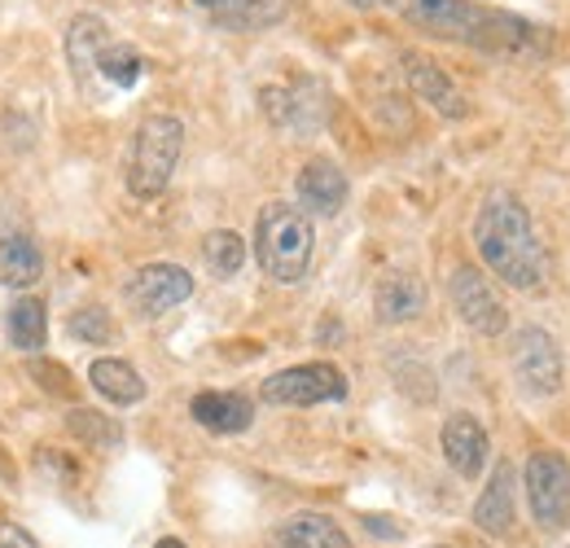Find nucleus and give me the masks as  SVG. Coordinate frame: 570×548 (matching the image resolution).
I'll list each match as a JSON object with an SVG mask.
<instances>
[{"mask_svg": "<svg viewBox=\"0 0 570 548\" xmlns=\"http://www.w3.org/2000/svg\"><path fill=\"white\" fill-rule=\"evenodd\" d=\"M474 246L483 264L513 290H535L549 273V251L531 224V211L513 194H488L474 215Z\"/></svg>", "mask_w": 570, "mask_h": 548, "instance_id": "1", "label": "nucleus"}, {"mask_svg": "<svg viewBox=\"0 0 570 548\" xmlns=\"http://www.w3.org/2000/svg\"><path fill=\"white\" fill-rule=\"evenodd\" d=\"M395 9L417 31H430L439 40H456V45H474L492 53H527L535 45V31L522 18L488 13L470 0H395Z\"/></svg>", "mask_w": 570, "mask_h": 548, "instance_id": "2", "label": "nucleus"}, {"mask_svg": "<svg viewBox=\"0 0 570 548\" xmlns=\"http://www.w3.org/2000/svg\"><path fill=\"white\" fill-rule=\"evenodd\" d=\"M312 251H316V233L312 219L289 203H268L255 219V260L264 276L294 285L312 268Z\"/></svg>", "mask_w": 570, "mask_h": 548, "instance_id": "3", "label": "nucleus"}, {"mask_svg": "<svg viewBox=\"0 0 570 548\" xmlns=\"http://www.w3.org/2000/svg\"><path fill=\"white\" fill-rule=\"evenodd\" d=\"M185 149V124L176 115H149L137 140H132V163H128V189L137 198H158L171 185V172Z\"/></svg>", "mask_w": 570, "mask_h": 548, "instance_id": "4", "label": "nucleus"}, {"mask_svg": "<svg viewBox=\"0 0 570 548\" xmlns=\"http://www.w3.org/2000/svg\"><path fill=\"white\" fill-rule=\"evenodd\" d=\"M522 487H527V509L535 518L540 531H562L570 527V461L558 452H531L527 470H522Z\"/></svg>", "mask_w": 570, "mask_h": 548, "instance_id": "5", "label": "nucleus"}, {"mask_svg": "<svg viewBox=\"0 0 570 548\" xmlns=\"http://www.w3.org/2000/svg\"><path fill=\"white\" fill-rule=\"evenodd\" d=\"M259 400L277 409H312V404L347 400V378L334 364H294V369L264 378Z\"/></svg>", "mask_w": 570, "mask_h": 548, "instance_id": "6", "label": "nucleus"}, {"mask_svg": "<svg viewBox=\"0 0 570 548\" xmlns=\"http://www.w3.org/2000/svg\"><path fill=\"white\" fill-rule=\"evenodd\" d=\"M189 294H194V276L185 273L180 264H145V268H137V273L128 276V285H124L128 307H132L137 316H145V321L167 316L171 307L189 303Z\"/></svg>", "mask_w": 570, "mask_h": 548, "instance_id": "7", "label": "nucleus"}, {"mask_svg": "<svg viewBox=\"0 0 570 548\" xmlns=\"http://www.w3.org/2000/svg\"><path fill=\"white\" fill-rule=\"evenodd\" d=\"M448 294H452L456 316H461L474 334H483V339H500V334H504V325H509L504 303H500L497 285L479 273V268L461 264V268L452 273V281H448Z\"/></svg>", "mask_w": 570, "mask_h": 548, "instance_id": "8", "label": "nucleus"}, {"mask_svg": "<svg viewBox=\"0 0 570 548\" xmlns=\"http://www.w3.org/2000/svg\"><path fill=\"white\" fill-rule=\"evenodd\" d=\"M513 373H518V382H522L531 395H540V400L562 391L567 364H562V351H558L549 330H540V325L518 330V339H513Z\"/></svg>", "mask_w": 570, "mask_h": 548, "instance_id": "9", "label": "nucleus"}, {"mask_svg": "<svg viewBox=\"0 0 570 548\" xmlns=\"http://www.w3.org/2000/svg\"><path fill=\"white\" fill-rule=\"evenodd\" d=\"M294 194H298V211H303V215H325V219H330V215H338V211L347 206V176H343L338 163L312 158V163L298 172Z\"/></svg>", "mask_w": 570, "mask_h": 548, "instance_id": "10", "label": "nucleus"}, {"mask_svg": "<svg viewBox=\"0 0 570 548\" xmlns=\"http://www.w3.org/2000/svg\"><path fill=\"white\" fill-rule=\"evenodd\" d=\"M110 45V31L97 13H79L67 31V62H71V75L79 84V92L88 97H101V79H97V58L101 49Z\"/></svg>", "mask_w": 570, "mask_h": 548, "instance_id": "11", "label": "nucleus"}, {"mask_svg": "<svg viewBox=\"0 0 570 548\" xmlns=\"http://www.w3.org/2000/svg\"><path fill=\"white\" fill-rule=\"evenodd\" d=\"M404 75H409V88L426 101L430 110H439L443 119H465V115H470V106H465L456 79H452L443 67H434L430 58H422V53H404Z\"/></svg>", "mask_w": 570, "mask_h": 548, "instance_id": "12", "label": "nucleus"}, {"mask_svg": "<svg viewBox=\"0 0 570 548\" xmlns=\"http://www.w3.org/2000/svg\"><path fill=\"white\" fill-rule=\"evenodd\" d=\"M439 443H443V457H448V466L461 474V479H479L483 474V461H488V430L470 417V412H452L448 421H443V434H439Z\"/></svg>", "mask_w": 570, "mask_h": 548, "instance_id": "13", "label": "nucleus"}, {"mask_svg": "<svg viewBox=\"0 0 570 548\" xmlns=\"http://www.w3.org/2000/svg\"><path fill=\"white\" fill-rule=\"evenodd\" d=\"M373 307H377V321L382 325H404V321H413V316H422V307H426V285H422V276L417 273H386L382 276V285H377V294H373Z\"/></svg>", "mask_w": 570, "mask_h": 548, "instance_id": "14", "label": "nucleus"}, {"mask_svg": "<svg viewBox=\"0 0 570 548\" xmlns=\"http://www.w3.org/2000/svg\"><path fill=\"white\" fill-rule=\"evenodd\" d=\"M474 527L488 536H509L513 531V461H500L483 496L474 500Z\"/></svg>", "mask_w": 570, "mask_h": 548, "instance_id": "15", "label": "nucleus"}, {"mask_svg": "<svg viewBox=\"0 0 570 548\" xmlns=\"http://www.w3.org/2000/svg\"><path fill=\"white\" fill-rule=\"evenodd\" d=\"M273 548H352V536L330 513H294L273 531Z\"/></svg>", "mask_w": 570, "mask_h": 548, "instance_id": "16", "label": "nucleus"}, {"mask_svg": "<svg viewBox=\"0 0 570 548\" xmlns=\"http://www.w3.org/2000/svg\"><path fill=\"white\" fill-rule=\"evenodd\" d=\"M194 421L207 425L212 434H242L250 421H255V409L246 395H233V391H203L194 395Z\"/></svg>", "mask_w": 570, "mask_h": 548, "instance_id": "17", "label": "nucleus"}, {"mask_svg": "<svg viewBox=\"0 0 570 548\" xmlns=\"http://www.w3.org/2000/svg\"><path fill=\"white\" fill-rule=\"evenodd\" d=\"M88 382H92V391H97L101 400H110V404H119V409H132V404H141L145 400L141 373H137L128 360H115V355L92 360Z\"/></svg>", "mask_w": 570, "mask_h": 548, "instance_id": "18", "label": "nucleus"}, {"mask_svg": "<svg viewBox=\"0 0 570 548\" xmlns=\"http://www.w3.org/2000/svg\"><path fill=\"white\" fill-rule=\"evenodd\" d=\"M212 13L228 31H264L289 13V0H219Z\"/></svg>", "mask_w": 570, "mask_h": 548, "instance_id": "19", "label": "nucleus"}, {"mask_svg": "<svg viewBox=\"0 0 570 548\" xmlns=\"http://www.w3.org/2000/svg\"><path fill=\"white\" fill-rule=\"evenodd\" d=\"M40 273H45V255L31 237H22V233L0 237V285L22 290V285H36Z\"/></svg>", "mask_w": 570, "mask_h": 548, "instance_id": "20", "label": "nucleus"}, {"mask_svg": "<svg viewBox=\"0 0 570 548\" xmlns=\"http://www.w3.org/2000/svg\"><path fill=\"white\" fill-rule=\"evenodd\" d=\"M4 334H9V343L22 346V351L45 346V339H49L45 303H40V299H18V303L4 312Z\"/></svg>", "mask_w": 570, "mask_h": 548, "instance_id": "21", "label": "nucleus"}, {"mask_svg": "<svg viewBox=\"0 0 570 548\" xmlns=\"http://www.w3.org/2000/svg\"><path fill=\"white\" fill-rule=\"evenodd\" d=\"M145 70V58L132 49V45H106L101 49V58H97V79H101V88H132L137 79H141Z\"/></svg>", "mask_w": 570, "mask_h": 548, "instance_id": "22", "label": "nucleus"}, {"mask_svg": "<svg viewBox=\"0 0 570 548\" xmlns=\"http://www.w3.org/2000/svg\"><path fill=\"white\" fill-rule=\"evenodd\" d=\"M203 260H207V268H212L219 281H228V276L242 273L246 246H242V237H237L233 228H215V233H207V242H203Z\"/></svg>", "mask_w": 570, "mask_h": 548, "instance_id": "23", "label": "nucleus"}, {"mask_svg": "<svg viewBox=\"0 0 570 548\" xmlns=\"http://www.w3.org/2000/svg\"><path fill=\"white\" fill-rule=\"evenodd\" d=\"M67 334L79 339V343H110L115 339V321H110V312L101 303H88V307L67 316Z\"/></svg>", "mask_w": 570, "mask_h": 548, "instance_id": "24", "label": "nucleus"}, {"mask_svg": "<svg viewBox=\"0 0 570 548\" xmlns=\"http://www.w3.org/2000/svg\"><path fill=\"white\" fill-rule=\"evenodd\" d=\"M71 430H75V434H83L88 443H101V448L119 443V425L101 421L97 412H71Z\"/></svg>", "mask_w": 570, "mask_h": 548, "instance_id": "25", "label": "nucleus"}, {"mask_svg": "<svg viewBox=\"0 0 570 548\" xmlns=\"http://www.w3.org/2000/svg\"><path fill=\"white\" fill-rule=\"evenodd\" d=\"M0 548H36V540H31L22 527H13V522H0Z\"/></svg>", "mask_w": 570, "mask_h": 548, "instance_id": "26", "label": "nucleus"}, {"mask_svg": "<svg viewBox=\"0 0 570 548\" xmlns=\"http://www.w3.org/2000/svg\"><path fill=\"white\" fill-rule=\"evenodd\" d=\"M347 4H356V9H373V4H382V0H347Z\"/></svg>", "mask_w": 570, "mask_h": 548, "instance_id": "27", "label": "nucleus"}, {"mask_svg": "<svg viewBox=\"0 0 570 548\" xmlns=\"http://www.w3.org/2000/svg\"><path fill=\"white\" fill-rule=\"evenodd\" d=\"M154 548H185V545H180V540H171V536H167V540H158V545H154Z\"/></svg>", "mask_w": 570, "mask_h": 548, "instance_id": "28", "label": "nucleus"}, {"mask_svg": "<svg viewBox=\"0 0 570 548\" xmlns=\"http://www.w3.org/2000/svg\"><path fill=\"white\" fill-rule=\"evenodd\" d=\"M198 4H203V9H215V4H219V0H198Z\"/></svg>", "mask_w": 570, "mask_h": 548, "instance_id": "29", "label": "nucleus"}, {"mask_svg": "<svg viewBox=\"0 0 570 548\" xmlns=\"http://www.w3.org/2000/svg\"><path fill=\"white\" fill-rule=\"evenodd\" d=\"M434 548H443V545H434Z\"/></svg>", "mask_w": 570, "mask_h": 548, "instance_id": "30", "label": "nucleus"}]
</instances>
